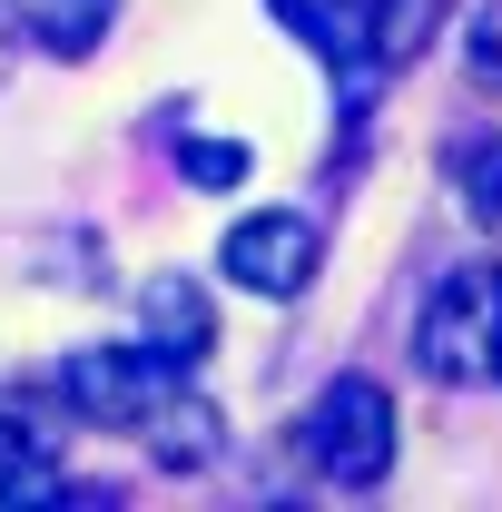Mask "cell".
Listing matches in <instances>:
<instances>
[{"instance_id": "6", "label": "cell", "mask_w": 502, "mask_h": 512, "mask_svg": "<svg viewBox=\"0 0 502 512\" xmlns=\"http://www.w3.org/2000/svg\"><path fill=\"white\" fill-rule=\"evenodd\" d=\"M217 444H227L217 404H197V394H168V404H148V453H158L168 473H197V463H217Z\"/></svg>"}, {"instance_id": "9", "label": "cell", "mask_w": 502, "mask_h": 512, "mask_svg": "<svg viewBox=\"0 0 502 512\" xmlns=\"http://www.w3.org/2000/svg\"><path fill=\"white\" fill-rule=\"evenodd\" d=\"M424 30H434V0H375V50L384 60H414Z\"/></svg>"}, {"instance_id": "1", "label": "cell", "mask_w": 502, "mask_h": 512, "mask_svg": "<svg viewBox=\"0 0 502 512\" xmlns=\"http://www.w3.org/2000/svg\"><path fill=\"white\" fill-rule=\"evenodd\" d=\"M414 355L434 384H502V266L434 276V296L414 316Z\"/></svg>"}, {"instance_id": "4", "label": "cell", "mask_w": 502, "mask_h": 512, "mask_svg": "<svg viewBox=\"0 0 502 512\" xmlns=\"http://www.w3.org/2000/svg\"><path fill=\"white\" fill-rule=\"evenodd\" d=\"M217 266L247 296H296V286H315V266H325V237H315V217H296V207H256V217L227 227Z\"/></svg>"}, {"instance_id": "8", "label": "cell", "mask_w": 502, "mask_h": 512, "mask_svg": "<svg viewBox=\"0 0 502 512\" xmlns=\"http://www.w3.org/2000/svg\"><path fill=\"white\" fill-rule=\"evenodd\" d=\"M247 138H188V148H178V178H188V188H247Z\"/></svg>"}, {"instance_id": "3", "label": "cell", "mask_w": 502, "mask_h": 512, "mask_svg": "<svg viewBox=\"0 0 502 512\" xmlns=\"http://www.w3.org/2000/svg\"><path fill=\"white\" fill-rule=\"evenodd\" d=\"M178 375L188 365H168L158 345H79V355H60L50 394L69 414H89V424H148V404H168Z\"/></svg>"}, {"instance_id": "7", "label": "cell", "mask_w": 502, "mask_h": 512, "mask_svg": "<svg viewBox=\"0 0 502 512\" xmlns=\"http://www.w3.org/2000/svg\"><path fill=\"white\" fill-rule=\"evenodd\" d=\"M10 20H20L40 50H60V60H89V50L109 40L119 0H10Z\"/></svg>"}, {"instance_id": "2", "label": "cell", "mask_w": 502, "mask_h": 512, "mask_svg": "<svg viewBox=\"0 0 502 512\" xmlns=\"http://www.w3.org/2000/svg\"><path fill=\"white\" fill-rule=\"evenodd\" d=\"M296 434H306V463L325 473V483L365 493V483H384V463H394V394H384L375 375H335L306 404Z\"/></svg>"}, {"instance_id": "5", "label": "cell", "mask_w": 502, "mask_h": 512, "mask_svg": "<svg viewBox=\"0 0 502 512\" xmlns=\"http://www.w3.org/2000/svg\"><path fill=\"white\" fill-rule=\"evenodd\" d=\"M138 345H158L168 365H197V355L217 345L207 286H197V276H148V286H138Z\"/></svg>"}, {"instance_id": "10", "label": "cell", "mask_w": 502, "mask_h": 512, "mask_svg": "<svg viewBox=\"0 0 502 512\" xmlns=\"http://www.w3.org/2000/svg\"><path fill=\"white\" fill-rule=\"evenodd\" d=\"M463 197H473V217H483V227H502V138L463 158Z\"/></svg>"}, {"instance_id": "11", "label": "cell", "mask_w": 502, "mask_h": 512, "mask_svg": "<svg viewBox=\"0 0 502 512\" xmlns=\"http://www.w3.org/2000/svg\"><path fill=\"white\" fill-rule=\"evenodd\" d=\"M473 69H483V79H502V20H493V10L473 20Z\"/></svg>"}]
</instances>
